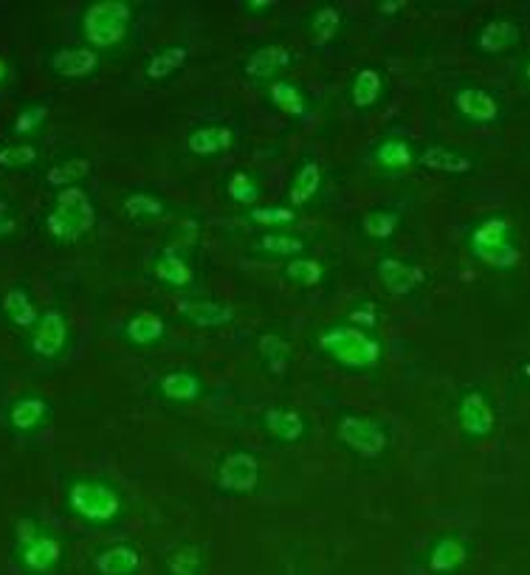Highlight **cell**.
Returning <instances> with one entry per match:
<instances>
[{
    "label": "cell",
    "instance_id": "1",
    "mask_svg": "<svg viewBox=\"0 0 530 575\" xmlns=\"http://www.w3.org/2000/svg\"><path fill=\"white\" fill-rule=\"evenodd\" d=\"M14 564L28 575L55 573L66 559V548L48 528H43L34 516H21L12 525V539H9Z\"/></svg>",
    "mask_w": 530,
    "mask_h": 575
},
{
    "label": "cell",
    "instance_id": "2",
    "mask_svg": "<svg viewBox=\"0 0 530 575\" xmlns=\"http://www.w3.org/2000/svg\"><path fill=\"white\" fill-rule=\"evenodd\" d=\"M96 226V203L85 187H68L57 192L55 207L46 214V232L57 243L74 246Z\"/></svg>",
    "mask_w": 530,
    "mask_h": 575
},
{
    "label": "cell",
    "instance_id": "3",
    "mask_svg": "<svg viewBox=\"0 0 530 575\" xmlns=\"http://www.w3.org/2000/svg\"><path fill=\"white\" fill-rule=\"evenodd\" d=\"M469 248L474 260L488 268H499V271L514 268L522 260L517 226L508 214H488L485 221L476 223L469 235Z\"/></svg>",
    "mask_w": 530,
    "mask_h": 575
},
{
    "label": "cell",
    "instance_id": "4",
    "mask_svg": "<svg viewBox=\"0 0 530 575\" xmlns=\"http://www.w3.org/2000/svg\"><path fill=\"white\" fill-rule=\"evenodd\" d=\"M133 28V7L128 0H94L80 14V34L87 48H116Z\"/></svg>",
    "mask_w": 530,
    "mask_h": 575
},
{
    "label": "cell",
    "instance_id": "5",
    "mask_svg": "<svg viewBox=\"0 0 530 575\" xmlns=\"http://www.w3.org/2000/svg\"><path fill=\"white\" fill-rule=\"evenodd\" d=\"M66 508L87 525H110L121 516L125 500L114 482L80 477L66 489Z\"/></svg>",
    "mask_w": 530,
    "mask_h": 575
},
{
    "label": "cell",
    "instance_id": "6",
    "mask_svg": "<svg viewBox=\"0 0 530 575\" xmlns=\"http://www.w3.org/2000/svg\"><path fill=\"white\" fill-rule=\"evenodd\" d=\"M319 348L344 369H373L381 362V341L358 325H335L319 336Z\"/></svg>",
    "mask_w": 530,
    "mask_h": 575
},
{
    "label": "cell",
    "instance_id": "7",
    "mask_svg": "<svg viewBox=\"0 0 530 575\" xmlns=\"http://www.w3.org/2000/svg\"><path fill=\"white\" fill-rule=\"evenodd\" d=\"M335 437L344 448L364 460H376L390 446V432L381 421L367 415H342L335 423Z\"/></svg>",
    "mask_w": 530,
    "mask_h": 575
},
{
    "label": "cell",
    "instance_id": "8",
    "mask_svg": "<svg viewBox=\"0 0 530 575\" xmlns=\"http://www.w3.org/2000/svg\"><path fill=\"white\" fill-rule=\"evenodd\" d=\"M457 421H460V432L471 443H480L494 435V429H497V409H494V403H491V398L483 389L471 387L457 401Z\"/></svg>",
    "mask_w": 530,
    "mask_h": 575
},
{
    "label": "cell",
    "instance_id": "9",
    "mask_svg": "<svg viewBox=\"0 0 530 575\" xmlns=\"http://www.w3.org/2000/svg\"><path fill=\"white\" fill-rule=\"evenodd\" d=\"M260 460H257L251 451H232L221 460L215 474V489L221 494L228 496H243V494H255L257 485H260Z\"/></svg>",
    "mask_w": 530,
    "mask_h": 575
},
{
    "label": "cell",
    "instance_id": "10",
    "mask_svg": "<svg viewBox=\"0 0 530 575\" xmlns=\"http://www.w3.org/2000/svg\"><path fill=\"white\" fill-rule=\"evenodd\" d=\"M68 319L60 308H46L32 330H28V350L43 362H55L68 348Z\"/></svg>",
    "mask_w": 530,
    "mask_h": 575
},
{
    "label": "cell",
    "instance_id": "11",
    "mask_svg": "<svg viewBox=\"0 0 530 575\" xmlns=\"http://www.w3.org/2000/svg\"><path fill=\"white\" fill-rule=\"evenodd\" d=\"M99 68V54L87 46H57L46 54V71L55 80H87Z\"/></svg>",
    "mask_w": 530,
    "mask_h": 575
},
{
    "label": "cell",
    "instance_id": "12",
    "mask_svg": "<svg viewBox=\"0 0 530 575\" xmlns=\"http://www.w3.org/2000/svg\"><path fill=\"white\" fill-rule=\"evenodd\" d=\"M51 415H55V407L40 392L17 395L7 407V423L14 435H32V432L46 426Z\"/></svg>",
    "mask_w": 530,
    "mask_h": 575
},
{
    "label": "cell",
    "instance_id": "13",
    "mask_svg": "<svg viewBox=\"0 0 530 575\" xmlns=\"http://www.w3.org/2000/svg\"><path fill=\"white\" fill-rule=\"evenodd\" d=\"M522 46V26L514 17H488L474 34V48L488 57H503Z\"/></svg>",
    "mask_w": 530,
    "mask_h": 575
},
{
    "label": "cell",
    "instance_id": "14",
    "mask_svg": "<svg viewBox=\"0 0 530 575\" xmlns=\"http://www.w3.org/2000/svg\"><path fill=\"white\" fill-rule=\"evenodd\" d=\"M471 542L460 533H444L432 542L426 553V567L432 575H455L469 564Z\"/></svg>",
    "mask_w": 530,
    "mask_h": 575
},
{
    "label": "cell",
    "instance_id": "15",
    "mask_svg": "<svg viewBox=\"0 0 530 575\" xmlns=\"http://www.w3.org/2000/svg\"><path fill=\"white\" fill-rule=\"evenodd\" d=\"M451 105L460 114V119L469 121V125H480V128L494 125L499 119V99L480 85L457 87Z\"/></svg>",
    "mask_w": 530,
    "mask_h": 575
},
{
    "label": "cell",
    "instance_id": "16",
    "mask_svg": "<svg viewBox=\"0 0 530 575\" xmlns=\"http://www.w3.org/2000/svg\"><path fill=\"white\" fill-rule=\"evenodd\" d=\"M378 280H381L387 294L410 296L426 282V271H423V266H417V262L412 260L384 257V260H378Z\"/></svg>",
    "mask_w": 530,
    "mask_h": 575
},
{
    "label": "cell",
    "instance_id": "17",
    "mask_svg": "<svg viewBox=\"0 0 530 575\" xmlns=\"http://www.w3.org/2000/svg\"><path fill=\"white\" fill-rule=\"evenodd\" d=\"M417 164L426 173L449 175V178H466V175H471L476 169V161L471 155L460 153V150L449 148V144H429V148H423V153L417 155Z\"/></svg>",
    "mask_w": 530,
    "mask_h": 575
},
{
    "label": "cell",
    "instance_id": "18",
    "mask_svg": "<svg viewBox=\"0 0 530 575\" xmlns=\"http://www.w3.org/2000/svg\"><path fill=\"white\" fill-rule=\"evenodd\" d=\"M232 144H235V130L228 128V125H221V121L198 125L187 136V150L196 159H217V155L228 153Z\"/></svg>",
    "mask_w": 530,
    "mask_h": 575
},
{
    "label": "cell",
    "instance_id": "19",
    "mask_svg": "<svg viewBox=\"0 0 530 575\" xmlns=\"http://www.w3.org/2000/svg\"><path fill=\"white\" fill-rule=\"evenodd\" d=\"M291 62H294V54L285 46H262L246 57V62H243V77L251 82H269L274 80L280 71H285Z\"/></svg>",
    "mask_w": 530,
    "mask_h": 575
},
{
    "label": "cell",
    "instance_id": "20",
    "mask_svg": "<svg viewBox=\"0 0 530 575\" xmlns=\"http://www.w3.org/2000/svg\"><path fill=\"white\" fill-rule=\"evenodd\" d=\"M262 426L269 429L271 437H276L280 443H288V446H296L303 443L310 432V423L303 412L296 409H285V407H271L262 412Z\"/></svg>",
    "mask_w": 530,
    "mask_h": 575
},
{
    "label": "cell",
    "instance_id": "21",
    "mask_svg": "<svg viewBox=\"0 0 530 575\" xmlns=\"http://www.w3.org/2000/svg\"><path fill=\"white\" fill-rule=\"evenodd\" d=\"M141 550L136 544L119 542L110 548H102L94 555V573L96 575H139L141 573Z\"/></svg>",
    "mask_w": 530,
    "mask_h": 575
},
{
    "label": "cell",
    "instance_id": "22",
    "mask_svg": "<svg viewBox=\"0 0 530 575\" xmlns=\"http://www.w3.org/2000/svg\"><path fill=\"white\" fill-rule=\"evenodd\" d=\"M0 310H3V316H7V321L12 328L21 330H32L34 325H37V319H40V310L34 305L26 285L9 288L7 294H3V300H0Z\"/></svg>",
    "mask_w": 530,
    "mask_h": 575
},
{
    "label": "cell",
    "instance_id": "23",
    "mask_svg": "<svg viewBox=\"0 0 530 575\" xmlns=\"http://www.w3.org/2000/svg\"><path fill=\"white\" fill-rule=\"evenodd\" d=\"M384 74L378 68H358L353 80H350L348 87V99L350 105L356 107V110H369V107H376L384 96Z\"/></svg>",
    "mask_w": 530,
    "mask_h": 575
},
{
    "label": "cell",
    "instance_id": "24",
    "mask_svg": "<svg viewBox=\"0 0 530 575\" xmlns=\"http://www.w3.org/2000/svg\"><path fill=\"white\" fill-rule=\"evenodd\" d=\"M344 12L335 3H322L308 14V37L316 48H325L342 34Z\"/></svg>",
    "mask_w": 530,
    "mask_h": 575
},
{
    "label": "cell",
    "instance_id": "25",
    "mask_svg": "<svg viewBox=\"0 0 530 575\" xmlns=\"http://www.w3.org/2000/svg\"><path fill=\"white\" fill-rule=\"evenodd\" d=\"M158 392L173 403H192L203 395V384L192 369H169L158 378Z\"/></svg>",
    "mask_w": 530,
    "mask_h": 575
},
{
    "label": "cell",
    "instance_id": "26",
    "mask_svg": "<svg viewBox=\"0 0 530 575\" xmlns=\"http://www.w3.org/2000/svg\"><path fill=\"white\" fill-rule=\"evenodd\" d=\"M184 319L196 328L212 330V328H223L228 321L235 319V308L226 305L221 300H198V302H187L181 308Z\"/></svg>",
    "mask_w": 530,
    "mask_h": 575
},
{
    "label": "cell",
    "instance_id": "27",
    "mask_svg": "<svg viewBox=\"0 0 530 575\" xmlns=\"http://www.w3.org/2000/svg\"><path fill=\"white\" fill-rule=\"evenodd\" d=\"M187 62H189V48L181 46V43H178V46L162 48V51H155L148 60V66H144V80L162 85V82H167L169 77L184 71Z\"/></svg>",
    "mask_w": 530,
    "mask_h": 575
},
{
    "label": "cell",
    "instance_id": "28",
    "mask_svg": "<svg viewBox=\"0 0 530 575\" xmlns=\"http://www.w3.org/2000/svg\"><path fill=\"white\" fill-rule=\"evenodd\" d=\"M125 336H128L133 344H139V348H148V344H155V341H162L164 336H167V321L155 314V310L141 308L128 319Z\"/></svg>",
    "mask_w": 530,
    "mask_h": 575
},
{
    "label": "cell",
    "instance_id": "29",
    "mask_svg": "<svg viewBox=\"0 0 530 575\" xmlns=\"http://www.w3.org/2000/svg\"><path fill=\"white\" fill-rule=\"evenodd\" d=\"M121 212L133 223H153L162 221L164 214L169 212V207L153 192H128L121 198Z\"/></svg>",
    "mask_w": 530,
    "mask_h": 575
},
{
    "label": "cell",
    "instance_id": "30",
    "mask_svg": "<svg viewBox=\"0 0 530 575\" xmlns=\"http://www.w3.org/2000/svg\"><path fill=\"white\" fill-rule=\"evenodd\" d=\"M153 277L167 288H189L196 282V271H192V266H189L181 255H175L173 248L162 251V257L155 260Z\"/></svg>",
    "mask_w": 530,
    "mask_h": 575
},
{
    "label": "cell",
    "instance_id": "31",
    "mask_svg": "<svg viewBox=\"0 0 530 575\" xmlns=\"http://www.w3.org/2000/svg\"><path fill=\"white\" fill-rule=\"evenodd\" d=\"M319 189H322V167H319L316 161H305L288 184L291 207H305V203H310L316 195H319Z\"/></svg>",
    "mask_w": 530,
    "mask_h": 575
},
{
    "label": "cell",
    "instance_id": "32",
    "mask_svg": "<svg viewBox=\"0 0 530 575\" xmlns=\"http://www.w3.org/2000/svg\"><path fill=\"white\" fill-rule=\"evenodd\" d=\"M91 169H94L91 159H82V155H76V159H66L62 164H55V167L48 169L46 187L57 189V192H62V189L68 187H80V181L91 175Z\"/></svg>",
    "mask_w": 530,
    "mask_h": 575
},
{
    "label": "cell",
    "instance_id": "33",
    "mask_svg": "<svg viewBox=\"0 0 530 575\" xmlns=\"http://www.w3.org/2000/svg\"><path fill=\"white\" fill-rule=\"evenodd\" d=\"M257 353H260L262 364H266V369H269L274 378H282L285 369L291 367V344L282 339V336L276 333L260 336V341H257Z\"/></svg>",
    "mask_w": 530,
    "mask_h": 575
},
{
    "label": "cell",
    "instance_id": "34",
    "mask_svg": "<svg viewBox=\"0 0 530 575\" xmlns=\"http://www.w3.org/2000/svg\"><path fill=\"white\" fill-rule=\"evenodd\" d=\"M403 223V214L392 207H378L369 209L362 218V232L373 240H390Z\"/></svg>",
    "mask_w": 530,
    "mask_h": 575
},
{
    "label": "cell",
    "instance_id": "35",
    "mask_svg": "<svg viewBox=\"0 0 530 575\" xmlns=\"http://www.w3.org/2000/svg\"><path fill=\"white\" fill-rule=\"evenodd\" d=\"M164 575H203V553L198 544H178L164 559Z\"/></svg>",
    "mask_w": 530,
    "mask_h": 575
},
{
    "label": "cell",
    "instance_id": "36",
    "mask_svg": "<svg viewBox=\"0 0 530 575\" xmlns=\"http://www.w3.org/2000/svg\"><path fill=\"white\" fill-rule=\"evenodd\" d=\"M269 96H271V105H274L276 110H282V114L305 116V110H308V102H305L303 87L296 85V82L274 80L269 87Z\"/></svg>",
    "mask_w": 530,
    "mask_h": 575
},
{
    "label": "cell",
    "instance_id": "37",
    "mask_svg": "<svg viewBox=\"0 0 530 575\" xmlns=\"http://www.w3.org/2000/svg\"><path fill=\"white\" fill-rule=\"evenodd\" d=\"M412 159H415V153H412L410 141L403 139H384L373 150V161L384 169H407L412 164Z\"/></svg>",
    "mask_w": 530,
    "mask_h": 575
},
{
    "label": "cell",
    "instance_id": "38",
    "mask_svg": "<svg viewBox=\"0 0 530 575\" xmlns=\"http://www.w3.org/2000/svg\"><path fill=\"white\" fill-rule=\"evenodd\" d=\"M257 248L266 251V255H276V257H299L305 255L308 248V240L299 235H288V232H266L262 237H257Z\"/></svg>",
    "mask_w": 530,
    "mask_h": 575
},
{
    "label": "cell",
    "instance_id": "39",
    "mask_svg": "<svg viewBox=\"0 0 530 575\" xmlns=\"http://www.w3.org/2000/svg\"><path fill=\"white\" fill-rule=\"evenodd\" d=\"M226 195L240 207H255L260 201V181L251 169H235L226 178Z\"/></svg>",
    "mask_w": 530,
    "mask_h": 575
},
{
    "label": "cell",
    "instance_id": "40",
    "mask_svg": "<svg viewBox=\"0 0 530 575\" xmlns=\"http://www.w3.org/2000/svg\"><path fill=\"white\" fill-rule=\"evenodd\" d=\"M40 161V144L34 141H12L0 148V169H28Z\"/></svg>",
    "mask_w": 530,
    "mask_h": 575
},
{
    "label": "cell",
    "instance_id": "41",
    "mask_svg": "<svg viewBox=\"0 0 530 575\" xmlns=\"http://www.w3.org/2000/svg\"><path fill=\"white\" fill-rule=\"evenodd\" d=\"M282 277H285L288 282H294V285L314 288L322 282L325 268H322V262L314 260V257H294L288 266L282 268Z\"/></svg>",
    "mask_w": 530,
    "mask_h": 575
},
{
    "label": "cell",
    "instance_id": "42",
    "mask_svg": "<svg viewBox=\"0 0 530 575\" xmlns=\"http://www.w3.org/2000/svg\"><path fill=\"white\" fill-rule=\"evenodd\" d=\"M46 119H48V105H26L21 114L14 116L12 136H17V139H28L32 133L43 130Z\"/></svg>",
    "mask_w": 530,
    "mask_h": 575
},
{
    "label": "cell",
    "instance_id": "43",
    "mask_svg": "<svg viewBox=\"0 0 530 575\" xmlns=\"http://www.w3.org/2000/svg\"><path fill=\"white\" fill-rule=\"evenodd\" d=\"M249 221L257 226H294L296 212L288 207H255L249 212Z\"/></svg>",
    "mask_w": 530,
    "mask_h": 575
},
{
    "label": "cell",
    "instance_id": "44",
    "mask_svg": "<svg viewBox=\"0 0 530 575\" xmlns=\"http://www.w3.org/2000/svg\"><path fill=\"white\" fill-rule=\"evenodd\" d=\"M276 7L280 3H274V0H246V3H240L243 12H260L257 17H269V12H274Z\"/></svg>",
    "mask_w": 530,
    "mask_h": 575
},
{
    "label": "cell",
    "instance_id": "45",
    "mask_svg": "<svg viewBox=\"0 0 530 575\" xmlns=\"http://www.w3.org/2000/svg\"><path fill=\"white\" fill-rule=\"evenodd\" d=\"M14 232V218L7 212V203H0V237H7Z\"/></svg>",
    "mask_w": 530,
    "mask_h": 575
},
{
    "label": "cell",
    "instance_id": "46",
    "mask_svg": "<svg viewBox=\"0 0 530 575\" xmlns=\"http://www.w3.org/2000/svg\"><path fill=\"white\" fill-rule=\"evenodd\" d=\"M403 9H407V3H401V0H384L376 7V12H403Z\"/></svg>",
    "mask_w": 530,
    "mask_h": 575
},
{
    "label": "cell",
    "instance_id": "47",
    "mask_svg": "<svg viewBox=\"0 0 530 575\" xmlns=\"http://www.w3.org/2000/svg\"><path fill=\"white\" fill-rule=\"evenodd\" d=\"M9 77H12V62H9L7 57H3V54H0V87L7 85Z\"/></svg>",
    "mask_w": 530,
    "mask_h": 575
},
{
    "label": "cell",
    "instance_id": "48",
    "mask_svg": "<svg viewBox=\"0 0 530 575\" xmlns=\"http://www.w3.org/2000/svg\"><path fill=\"white\" fill-rule=\"evenodd\" d=\"M522 80L530 85V57H528V60H525V66H522Z\"/></svg>",
    "mask_w": 530,
    "mask_h": 575
},
{
    "label": "cell",
    "instance_id": "49",
    "mask_svg": "<svg viewBox=\"0 0 530 575\" xmlns=\"http://www.w3.org/2000/svg\"><path fill=\"white\" fill-rule=\"evenodd\" d=\"M522 378H525V384H528V387H530V362L522 364Z\"/></svg>",
    "mask_w": 530,
    "mask_h": 575
}]
</instances>
